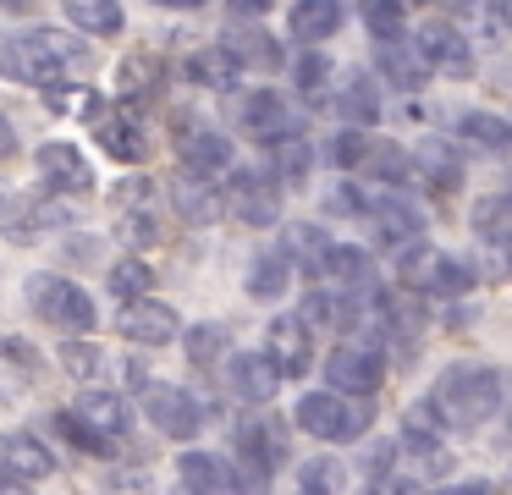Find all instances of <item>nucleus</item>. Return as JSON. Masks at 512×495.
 Wrapping results in <instances>:
<instances>
[{"label":"nucleus","instance_id":"obj_42","mask_svg":"<svg viewBox=\"0 0 512 495\" xmlns=\"http://www.w3.org/2000/svg\"><path fill=\"white\" fill-rule=\"evenodd\" d=\"M364 176H369V182L408 187V176H413V154H408V149H397V143H375V154L364 160Z\"/></svg>","mask_w":512,"mask_h":495},{"label":"nucleus","instance_id":"obj_15","mask_svg":"<svg viewBox=\"0 0 512 495\" xmlns=\"http://www.w3.org/2000/svg\"><path fill=\"white\" fill-rule=\"evenodd\" d=\"M265 352L281 363V374H287V380L309 374V363H314V325L303 314H276L265 325Z\"/></svg>","mask_w":512,"mask_h":495},{"label":"nucleus","instance_id":"obj_34","mask_svg":"<svg viewBox=\"0 0 512 495\" xmlns=\"http://www.w3.org/2000/svg\"><path fill=\"white\" fill-rule=\"evenodd\" d=\"M457 138L468 149H485V154H512V121L507 116H490V110H468L457 121Z\"/></svg>","mask_w":512,"mask_h":495},{"label":"nucleus","instance_id":"obj_7","mask_svg":"<svg viewBox=\"0 0 512 495\" xmlns=\"http://www.w3.org/2000/svg\"><path fill=\"white\" fill-rule=\"evenodd\" d=\"M380 380H386V352H380L375 336H347L331 347V358H325V385H336V391L347 396H375Z\"/></svg>","mask_w":512,"mask_h":495},{"label":"nucleus","instance_id":"obj_18","mask_svg":"<svg viewBox=\"0 0 512 495\" xmlns=\"http://www.w3.org/2000/svg\"><path fill=\"white\" fill-rule=\"evenodd\" d=\"M281 380H287V374H281V363L270 358V352H232V358H226V385H232V396H243V402H270Z\"/></svg>","mask_w":512,"mask_h":495},{"label":"nucleus","instance_id":"obj_40","mask_svg":"<svg viewBox=\"0 0 512 495\" xmlns=\"http://www.w3.org/2000/svg\"><path fill=\"white\" fill-rule=\"evenodd\" d=\"M474 231H479V242H512V193L479 198L474 204Z\"/></svg>","mask_w":512,"mask_h":495},{"label":"nucleus","instance_id":"obj_2","mask_svg":"<svg viewBox=\"0 0 512 495\" xmlns=\"http://www.w3.org/2000/svg\"><path fill=\"white\" fill-rule=\"evenodd\" d=\"M501 396H507V380H501L496 369H485V363H452V369L430 385V402L441 407L446 429H457V435L485 429L490 418L501 413Z\"/></svg>","mask_w":512,"mask_h":495},{"label":"nucleus","instance_id":"obj_47","mask_svg":"<svg viewBox=\"0 0 512 495\" xmlns=\"http://www.w3.org/2000/svg\"><path fill=\"white\" fill-rule=\"evenodd\" d=\"M298 490H309V495H331V490H342V468H336V457H314V462H303V468H298Z\"/></svg>","mask_w":512,"mask_h":495},{"label":"nucleus","instance_id":"obj_46","mask_svg":"<svg viewBox=\"0 0 512 495\" xmlns=\"http://www.w3.org/2000/svg\"><path fill=\"white\" fill-rule=\"evenodd\" d=\"M45 99H50V110H56V116H94V105H100V94H94V88H72V83L45 88Z\"/></svg>","mask_w":512,"mask_h":495},{"label":"nucleus","instance_id":"obj_11","mask_svg":"<svg viewBox=\"0 0 512 495\" xmlns=\"http://www.w3.org/2000/svg\"><path fill=\"white\" fill-rule=\"evenodd\" d=\"M116 237L127 248H155L160 242V204H155V182L133 176L116 187Z\"/></svg>","mask_w":512,"mask_h":495},{"label":"nucleus","instance_id":"obj_10","mask_svg":"<svg viewBox=\"0 0 512 495\" xmlns=\"http://www.w3.org/2000/svg\"><path fill=\"white\" fill-rule=\"evenodd\" d=\"M226 209H232L243 226H276L281 220V182L276 171H232L226 182Z\"/></svg>","mask_w":512,"mask_h":495},{"label":"nucleus","instance_id":"obj_12","mask_svg":"<svg viewBox=\"0 0 512 495\" xmlns=\"http://www.w3.org/2000/svg\"><path fill=\"white\" fill-rule=\"evenodd\" d=\"M369 226H375V242L380 248H413V242H424V209L413 204L408 193H375L369 198Z\"/></svg>","mask_w":512,"mask_h":495},{"label":"nucleus","instance_id":"obj_58","mask_svg":"<svg viewBox=\"0 0 512 495\" xmlns=\"http://www.w3.org/2000/svg\"><path fill=\"white\" fill-rule=\"evenodd\" d=\"M0 6H17V0H0Z\"/></svg>","mask_w":512,"mask_h":495},{"label":"nucleus","instance_id":"obj_30","mask_svg":"<svg viewBox=\"0 0 512 495\" xmlns=\"http://www.w3.org/2000/svg\"><path fill=\"white\" fill-rule=\"evenodd\" d=\"M320 281L342 286V292H375V259H369L364 248H353V242H336L331 259H325V275Z\"/></svg>","mask_w":512,"mask_h":495},{"label":"nucleus","instance_id":"obj_13","mask_svg":"<svg viewBox=\"0 0 512 495\" xmlns=\"http://www.w3.org/2000/svg\"><path fill=\"white\" fill-rule=\"evenodd\" d=\"M116 330H122L127 341H138V347H166V341H177L182 319L171 303H160V297H127L122 308H116Z\"/></svg>","mask_w":512,"mask_h":495},{"label":"nucleus","instance_id":"obj_32","mask_svg":"<svg viewBox=\"0 0 512 495\" xmlns=\"http://www.w3.org/2000/svg\"><path fill=\"white\" fill-rule=\"evenodd\" d=\"M72 407H78V413L111 440H127V429H133V407H127L122 391H83Z\"/></svg>","mask_w":512,"mask_h":495},{"label":"nucleus","instance_id":"obj_50","mask_svg":"<svg viewBox=\"0 0 512 495\" xmlns=\"http://www.w3.org/2000/svg\"><path fill=\"white\" fill-rule=\"evenodd\" d=\"M0 358H12V363H23V369H39V352L28 347L23 336H0Z\"/></svg>","mask_w":512,"mask_h":495},{"label":"nucleus","instance_id":"obj_1","mask_svg":"<svg viewBox=\"0 0 512 495\" xmlns=\"http://www.w3.org/2000/svg\"><path fill=\"white\" fill-rule=\"evenodd\" d=\"M83 66H89V44H83V33L23 28V33H12V39H0V77H12V83L56 88V83H72Z\"/></svg>","mask_w":512,"mask_h":495},{"label":"nucleus","instance_id":"obj_37","mask_svg":"<svg viewBox=\"0 0 512 495\" xmlns=\"http://www.w3.org/2000/svg\"><path fill=\"white\" fill-rule=\"evenodd\" d=\"M67 17L78 33H94V39L122 33V6L116 0H67Z\"/></svg>","mask_w":512,"mask_h":495},{"label":"nucleus","instance_id":"obj_51","mask_svg":"<svg viewBox=\"0 0 512 495\" xmlns=\"http://www.w3.org/2000/svg\"><path fill=\"white\" fill-rule=\"evenodd\" d=\"M226 11H232V17H265L270 0H226Z\"/></svg>","mask_w":512,"mask_h":495},{"label":"nucleus","instance_id":"obj_3","mask_svg":"<svg viewBox=\"0 0 512 495\" xmlns=\"http://www.w3.org/2000/svg\"><path fill=\"white\" fill-rule=\"evenodd\" d=\"M298 429L314 440H325V446H342V440H358L369 435V424H375V413L364 407V396H347V391H309L298 402Z\"/></svg>","mask_w":512,"mask_h":495},{"label":"nucleus","instance_id":"obj_53","mask_svg":"<svg viewBox=\"0 0 512 495\" xmlns=\"http://www.w3.org/2000/svg\"><path fill=\"white\" fill-rule=\"evenodd\" d=\"M155 6H171V11H199L204 0H155Z\"/></svg>","mask_w":512,"mask_h":495},{"label":"nucleus","instance_id":"obj_29","mask_svg":"<svg viewBox=\"0 0 512 495\" xmlns=\"http://www.w3.org/2000/svg\"><path fill=\"white\" fill-rule=\"evenodd\" d=\"M342 22H347L342 0H298L292 17H287V28H292V39H298V44H325Z\"/></svg>","mask_w":512,"mask_h":495},{"label":"nucleus","instance_id":"obj_49","mask_svg":"<svg viewBox=\"0 0 512 495\" xmlns=\"http://www.w3.org/2000/svg\"><path fill=\"white\" fill-rule=\"evenodd\" d=\"M369 198H375V193H358V187H336V193H331V215H369Z\"/></svg>","mask_w":512,"mask_h":495},{"label":"nucleus","instance_id":"obj_48","mask_svg":"<svg viewBox=\"0 0 512 495\" xmlns=\"http://www.w3.org/2000/svg\"><path fill=\"white\" fill-rule=\"evenodd\" d=\"M298 314L309 319V325H342V297L336 292H309L298 303Z\"/></svg>","mask_w":512,"mask_h":495},{"label":"nucleus","instance_id":"obj_35","mask_svg":"<svg viewBox=\"0 0 512 495\" xmlns=\"http://www.w3.org/2000/svg\"><path fill=\"white\" fill-rule=\"evenodd\" d=\"M50 424L61 429V440H67V446L89 451V457H111V451H116V440L100 435V429H94L89 418L78 413V407H56V413H50Z\"/></svg>","mask_w":512,"mask_h":495},{"label":"nucleus","instance_id":"obj_27","mask_svg":"<svg viewBox=\"0 0 512 495\" xmlns=\"http://www.w3.org/2000/svg\"><path fill=\"white\" fill-rule=\"evenodd\" d=\"M182 72H188L199 88H215V94H232V88L243 83V61H237V55L226 50V44H210V50H193Z\"/></svg>","mask_w":512,"mask_h":495},{"label":"nucleus","instance_id":"obj_24","mask_svg":"<svg viewBox=\"0 0 512 495\" xmlns=\"http://www.w3.org/2000/svg\"><path fill=\"white\" fill-rule=\"evenodd\" d=\"M221 44H226V50H232L243 66H265V72L287 61V55H281V44L270 39L265 28H259V17H232V28L221 33Z\"/></svg>","mask_w":512,"mask_h":495},{"label":"nucleus","instance_id":"obj_23","mask_svg":"<svg viewBox=\"0 0 512 495\" xmlns=\"http://www.w3.org/2000/svg\"><path fill=\"white\" fill-rule=\"evenodd\" d=\"M94 138H100V149L111 154V160H122V165H133V160H144V154H149V138H144V127H138L133 110L94 116Z\"/></svg>","mask_w":512,"mask_h":495},{"label":"nucleus","instance_id":"obj_57","mask_svg":"<svg viewBox=\"0 0 512 495\" xmlns=\"http://www.w3.org/2000/svg\"><path fill=\"white\" fill-rule=\"evenodd\" d=\"M0 215H6V193H0Z\"/></svg>","mask_w":512,"mask_h":495},{"label":"nucleus","instance_id":"obj_6","mask_svg":"<svg viewBox=\"0 0 512 495\" xmlns=\"http://www.w3.org/2000/svg\"><path fill=\"white\" fill-rule=\"evenodd\" d=\"M474 264L452 259V253L430 248V242H413L402 248V286L408 292H430V297H468L474 292Z\"/></svg>","mask_w":512,"mask_h":495},{"label":"nucleus","instance_id":"obj_39","mask_svg":"<svg viewBox=\"0 0 512 495\" xmlns=\"http://www.w3.org/2000/svg\"><path fill=\"white\" fill-rule=\"evenodd\" d=\"M226 352H232V336H226V325H215V319H204V325H188V363H193V369H215Z\"/></svg>","mask_w":512,"mask_h":495},{"label":"nucleus","instance_id":"obj_41","mask_svg":"<svg viewBox=\"0 0 512 495\" xmlns=\"http://www.w3.org/2000/svg\"><path fill=\"white\" fill-rule=\"evenodd\" d=\"M380 138H369V127H347L331 138V149H325V160L336 165V171H364V160L375 154Z\"/></svg>","mask_w":512,"mask_h":495},{"label":"nucleus","instance_id":"obj_19","mask_svg":"<svg viewBox=\"0 0 512 495\" xmlns=\"http://www.w3.org/2000/svg\"><path fill=\"white\" fill-rule=\"evenodd\" d=\"M419 50H424V61H430L435 72L474 77V50H468L463 28H452L446 17H435V22H424V28H419Z\"/></svg>","mask_w":512,"mask_h":495},{"label":"nucleus","instance_id":"obj_28","mask_svg":"<svg viewBox=\"0 0 512 495\" xmlns=\"http://www.w3.org/2000/svg\"><path fill=\"white\" fill-rule=\"evenodd\" d=\"M292 270H298V259H292L287 248H259L254 264H248V297L276 303V297L292 286Z\"/></svg>","mask_w":512,"mask_h":495},{"label":"nucleus","instance_id":"obj_38","mask_svg":"<svg viewBox=\"0 0 512 495\" xmlns=\"http://www.w3.org/2000/svg\"><path fill=\"white\" fill-rule=\"evenodd\" d=\"M309 165H314V149L303 138L270 143V171H276L281 187H303V182H309Z\"/></svg>","mask_w":512,"mask_h":495},{"label":"nucleus","instance_id":"obj_45","mask_svg":"<svg viewBox=\"0 0 512 495\" xmlns=\"http://www.w3.org/2000/svg\"><path fill=\"white\" fill-rule=\"evenodd\" d=\"M61 369H67L72 380H94V374H100V347H94L89 336H67L61 341Z\"/></svg>","mask_w":512,"mask_h":495},{"label":"nucleus","instance_id":"obj_52","mask_svg":"<svg viewBox=\"0 0 512 495\" xmlns=\"http://www.w3.org/2000/svg\"><path fill=\"white\" fill-rule=\"evenodd\" d=\"M6 154H17V127L0 116V160H6Z\"/></svg>","mask_w":512,"mask_h":495},{"label":"nucleus","instance_id":"obj_9","mask_svg":"<svg viewBox=\"0 0 512 495\" xmlns=\"http://www.w3.org/2000/svg\"><path fill=\"white\" fill-rule=\"evenodd\" d=\"M138 396H144V418L166 440H193L204 429V402L193 391H182V385H155L149 380Z\"/></svg>","mask_w":512,"mask_h":495},{"label":"nucleus","instance_id":"obj_43","mask_svg":"<svg viewBox=\"0 0 512 495\" xmlns=\"http://www.w3.org/2000/svg\"><path fill=\"white\" fill-rule=\"evenodd\" d=\"M149 286H155V270H149L138 253H127V259L111 264V297H116V303H127V297H144Z\"/></svg>","mask_w":512,"mask_h":495},{"label":"nucleus","instance_id":"obj_56","mask_svg":"<svg viewBox=\"0 0 512 495\" xmlns=\"http://www.w3.org/2000/svg\"><path fill=\"white\" fill-rule=\"evenodd\" d=\"M446 6H452V11H468V6H474V0H446Z\"/></svg>","mask_w":512,"mask_h":495},{"label":"nucleus","instance_id":"obj_26","mask_svg":"<svg viewBox=\"0 0 512 495\" xmlns=\"http://www.w3.org/2000/svg\"><path fill=\"white\" fill-rule=\"evenodd\" d=\"M325 110H342L353 127H375V121H380V88H375V77L347 72L342 83H336V94L325 99Z\"/></svg>","mask_w":512,"mask_h":495},{"label":"nucleus","instance_id":"obj_16","mask_svg":"<svg viewBox=\"0 0 512 495\" xmlns=\"http://www.w3.org/2000/svg\"><path fill=\"white\" fill-rule=\"evenodd\" d=\"M171 204H177V215L188 220V226H215V220L226 215V187L215 182V176L182 165L177 182H171Z\"/></svg>","mask_w":512,"mask_h":495},{"label":"nucleus","instance_id":"obj_21","mask_svg":"<svg viewBox=\"0 0 512 495\" xmlns=\"http://www.w3.org/2000/svg\"><path fill=\"white\" fill-rule=\"evenodd\" d=\"M375 66H380V77H386L391 88H402V94H408V88H424V83H430V72H435V66L424 61L419 39L408 44V33H402V39H380Z\"/></svg>","mask_w":512,"mask_h":495},{"label":"nucleus","instance_id":"obj_14","mask_svg":"<svg viewBox=\"0 0 512 495\" xmlns=\"http://www.w3.org/2000/svg\"><path fill=\"white\" fill-rule=\"evenodd\" d=\"M61 226H72V198L67 193H34V198H23L17 209H6V220H0V231L12 242H39L45 231H61Z\"/></svg>","mask_w":512,"mask_h":495},{"label":"nucleus","instance_id":"obj_17","mask_svg":"<svg viewBox=\"0 0 512 495\" xmlns=\"http://www.w3.org/2000/svg\"><path fill=\"white\" fill-rule=\"evenodd\" d=\"M39 176H45V187H56V193H67V198L94 193V165L83 160L78 143H45V149H39Z\"/></svg>","mask_w":512,"mask_h":495},{"label":"nucleus","instance_id":"obj_55","mask_svg":"<svg viewBox=\"0 0 512 495\" xmlns=\"http://www.w3.org/2000/svg\"><path fill=\"white\" fill-rule=\"evenodd\" d=\"M496 17H501V22H507V28H512V0H501V6H496Z\"/></svg>","mask_w":512,"mask_h":495},{"label":"nucleus","instance_id":"obj_25","mask_svg":"<svg viewBox=\"0 0 512 495\" xmlns=\"http://www.w3.org/2000/svg\"><path fill=\"white\" fill-rule=\"evenodd\" d=\"M177 154H182L188 171H204V176L232 171V138H221V132H210V127H188L177 138Z\"/></svg>","mask_w":512,"mask_h":495},{"label":"nucleus","instance_id":"obj_44","mask_svg":"<svg viewBox=\"0 0 512 495\" xmlns=\"http://www.w3.org/2000/svg\"><path fill=\"white\" fill-rule=\"evenodd\" d=\"M364 28L375 33V39H402V33H408L402 0H364Z\"/></svg>","mask_w":512,"mask_h":495},{"label":"nucleus","instance_id":"obj_33","mask_svg":"<svg viewBox=\"0 0 512 495\" xmlns=\"http://www.w3.org/2000/svg\"><path fill=\"white\" fill-rule=\"evenodd\" d=\"M281 248H287L292 259H298V270H303V275H314V281H320V275H325V259H331L336 242L325 237L320 226H309V220H292L287 237H281Z\"/></svg>","mask_w":512,"mask_h":495},{"label":"nucleus","instance_id":"obj_20","mask_svg":"<svg viewBox=\"0 0 512 495\" xmlns=\"http://www.w3.org/2000/svg\"><path fill=\"white\" fill-rule=\"evenodd\" d=\"M177 479H182V490H199V495L248 490L243 468H232V462L215 457V451H182V457H177Z\"/></svg>","mask_w":512,"mask_h":495},{"label":"nucleus","instance_id":"obj_36","mask_svg":"<svg viewBox=\"0 0 512 495\" xmlns=\"http://www.w3.org/2000/svg\"><path fill=\"white\" fill-rule=\"evenodd\" d=\"M292 77H298V88H303V94L314 99V105H325V99H331V77H336V61H331V55L320 50V44H309V50H303L298 61H292Z\"/></svg>","mask_w":512,"mask_h":495},{"label":"nucleus","instance_id":"obj_5","mask_svg":"<svg viewBox=\"0 0 512 495\" xmlns=\"http://www.w3.org/2000/svg\"><path fill=\"white\" fill-rule=\"evenodd\" d=\"M28 308L61 336H89L94 330V297L67 275H28Z\"/></svg>","mask_w":512,"mask_h":495},{"label":"nucleus","instance_id":"obj_31","mask_svg":"<svg viewBox=\"0 0 512 495\" xmlns=\"http://www.w3.org/2000/svg\"><path fill=\"white\" fill-rule=\"evenodd\" d=\"M413 176H419L430 193H457V187H463V160H457V149H446V143H419V149H413Z\"/></svg>","mask_w":512,"mask_h":495},{"label":"nucleus","instance_id":"obj_22","mask_svg":"<svg viewBox=\"0 0 512 495\" xmlns=\"http://www.w3.org/2000/svg\"><path fill=\"white\" fill-rule=\"evenodd\" d=\"M0 462H6L23 484H39V479L56 473V457H50V446L34 435V429H12V435L0 440Z\"/></svg>","mask_w":512,"mask_h":495},{"label":"nucleus","instance_id":"obj_54","mask_svg":"<svg viewBox=\"0 0 512 495\" xmlns=\"http://www.w3.org/2000/svg\"><path fill=\"white\" fill-rule=\"evenodd\" d=\"M17 484H23V479H17V473L6 468V462H0V490H17Z\"/></svg>","mask_w":512,"mask_h":495},{"label":"nucleus","instance_id":"obj_4","mask_svg":"<svg viewBox=\"0 0 512 495\" xmlns=\"http://www.w3.org/2000/svg\"><path fill=\"white\" fill-rule=\"evenodd\" d=\"M232 446H237V462H243V484L259 490L281 473V462L292 457L287 451V429H281L276 413H243L232 429Z\"/></svg>","mask_w":512,"mask_h":495},{"label":"nucleus","instance_id":"obj_8","mask_svg":"<svg viewBox=\"0 0 512 495\" xmlns=\"http://www.w3.org/2000/svg\"><path fill=\"white\" fill-rule=\"evenodd\" d=\"M237 132L270 149V143H281V138H298V132H303V116L276 94V88H254V94L237 99Z\"/></svg>","mask_w":512,"mask_h":495}]
</instances>
